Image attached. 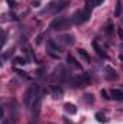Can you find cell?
<instances>
[{"label":"cell","mask_w":123,"mask_h":124,"mask_svg":"<svg viewBox=\"0 0 123 124\" xmlns=\"http://www.w3.org/2000/svg\"><path fill=\"white\" fill-rule=\"evenodd\" d=\"M38 95H39V85H36V84L29 85L28 90L25 91V95H23V104H25V107H29L31 102Z\"/></svg>","instance_id":"1"},{"label":"cell","mask_w":123,"mask_h":124,"mask_svg":"<svg viewBox=\"0 0 123 124\" xmlns=\"http://www.w3.org/2000/svg\"><path fill=\"white\" fill-rule=\"evenodd\" d=\"M91 79H93L91 72H84V74H81V75H78V77H75V78L72 79V85H74L75 88L87 87V85H90Z\"/></svg>","instance_id":"2"},{"label":"cell","mask_w":123,"mask_h":124,"mask_svg":"<svg viewBox=\"0 0 123 124\" xmlns=\"http://www.w3.org/2000/svg\"><path fill=\"white\" fill-rule=\"evenodd\" d=\"M71 23H72V20H68L65 17H57L51 22L49 28L52 31H62V29H68L71 26Z\"/></svg>","instance_id":"3"},{"label":"cell","mask_w":123,"mask_h":124,"mask_svg":"<svg viewBox=\"0 0 123 124\" xmlns=\"http://www.w3.org/2000/svg\"><path fill=\"white\" fill-rule=\"evenodd\" d=\"M90 15L91 13H88V12H86L84 9L81 10H77L74 15H72V23H75V25H83L84 22H87L88 19H90Z\"/></svg>","instance_id":"4"},{"label":"cell","mask_w":123,"mask_h":124,"mask_svg":"<svg viewBox=\"0 0 123 124\" xmlns=\"http://www.w3.org/2000/svg\"><path fill=\"white\" fill-rule=\"evenodd\" d=\"M68 4H70V0H60L58 3H51V7H54L52 9V13L57 15V13L62 12L64 9L68 7Z\"/></svg>","instance_id":"5"},{"label":"cell","mask_w":123,"mask_h":124,"mask_svg":"<svg viewBox=\"0 0 123 124\" xmlns=\"http://www.w3.org/2000/svg\"><path fill=\"white\" fill-rule=\"evenodd\" d=\"M41 107H42V95L39 94V95L33 100V104H32V113H33V116H38V114H39Z\"/></svg>","instance_id":"6"},{"label":"cell","mask_w":123,"mask_h":124,"mask_svg":"<svg viewBox=\"0 0 123 124\" xmlns=\"http://www.w3.org/2000/svg\"><path fill=\"white\" fill-rule=\"evenodd\" d=\"M91 46H93V49H94V52H96L100 58H103V59H106V58H107V54H106V52H104V49L98 45V42H97V40H93Z\"/></svg>","instance_id":"7"},{"label":"cell","mask_w":123,"mask_h":124,"mask_svg":"<svg viewBox=\"0 0 123 124\" xmlns=\"http://www.w3.org/2000/svg\"><path fill=\"white\" fill-rule=\"evenodd\" d=\"M110 98L114 100V101H123V91L122 90H116V88H113V90L110 91Z\"/></svg>","instance_id":"8"},{"label":"cell","mask_w":123,"mask_h":124,"mask_svg":"<svg viewBox=\"0 0 123 124\" xmlns=\"http://www.w3.org/2000/svg\"><path fill=\"white\" fill-rule=\"evenodd\" d=\"M67 62H68L70 66H72V68H75V69H81V63L77 61L72 55H68V56H67Z\"/></svg>","instance_id":"9"},{"label":"cell","mask_w":123,"mask_h":124,"mask_svg":"<svg viewBox=\"0 0 123 124\" xmlns=\"http://www.w3.org/2000/svg\"><path fill=\"white\" fill-rule=\"evenodd\" d=\"M104 72H106V77H107L109 79H112V81L117 78V74H116V71H114L112 66H106V68H104Z\"/></svg>","instance_id":"10"},{"label":"cell","mask_w":123,"mask_h":124,"mask_svg":"<svg viewBox=\"0 0 123 124\" xmlns=\"http://www.w3.org/2000/svg\"><path fill=\"white\" fill-rule=\"evenodd\" d=\"M64 110H65L68 114H71V116L77 113V107H75L74 104H71V102H65V104H64Z\"/></svg>","instance_id":"11"},{"label":"cell","mask_w":123,"mask_h":124,"mask_svg":"<svg viewBox=\"0 0 123 124\" xmlns=\"http://www.w3.org/2000/svg\"><path fill=\"white\" fill-rule=\"evenodd\" d=\"M61 40L65 43V45H74V42H75V39H74L72 35H62Z\"/></svg>","instance_id":"12"},{"label":"cell","mask_w":123,"mask_h":124,"mask_svg":"<svg viewBox=\"0 0 123 124\" xmlns=\"http://www.w3.org/2000/svg\"><path fill=\"white\" fill-rule=\"evenodd\" d=\"M77 54H78V56H80V58H81L84 62L90 63V61H91V59H90V55H88L84 49H78V51H77Z\"/></svg>","instance_id":"13"},{"label":"cell","mask_w":123,"mask_h":124,"mask_svg":"<svg viewBox=\"0 0 123 124\" xmlns=\"http://www.w3.org/2000/svg\"><path fill=\"white\" fill-rule=\"evenodd\" d=\"M51 91H52V95H54V98H61L62 95V88L60 87V85H54L52 88H51Z\"/></svg>","instance_id":"14"},{"label":"cell","mask_w":123,"mask_h":124,"mask_svg":"<svg viewBox=\"0 0 123 124\" xmlns=\"http://www.w3.org/2000/svg\"><path fill=\"white\" fill-rule=\"evenodd\" d=\"M46 46L49 48V51H55V52H60V46L55 43V40H54V39H49V40L46 42Z\"/></svg>","instance_id":"15"},{"label":"cell","mask_w":123,"mask_h":124,"mask_svg":"<svg viewBox=\"0 0 123 124\" xmlns=\"http://www.w3.org/2000/svg\"><path fill=\"white\" fill-rule=\"evenodd\" d=\"M122 15V0H116V6H114V16H120Z\"/></svg>","instance_id":"16"},{"label":"cell","mask_w":123,"mask_h":124,"mask_svg":"<svg viewBox=\"0 0 123 124\" xmlns=\"http://www.w3.org/2000/svg\"><path fill=\"white\" fill-rule=\"evenodd\" d=\"M104 32H106L107 35H113V32H114V25H113L112 22H107V25L104 26Z\"/></svg>","instance_id":"17"},{"label":"cell","mask_w":123,"mask_h":124,"mask_svg":"<svg viewBox=\"0 0 123 124\" xmlns=\"http://www.w3.org/2000/svg\"><path fill=\"white\" fill-rule=\"evenodd\" d=\"M83 98H84V101H86L88 105H93V104H94V95H93V94H88V93L84 94Z\"/></svg>","instance_id":"18"},{"label":"cell","mask_w":123,"mask_h":124,"mask_svg":"<svg viewBox=\"0 0 123 124\" xmlns=\"http://www.w3.org/2000/svg\"><path fill=\"white\" fill-rule=\"evenodd\" d=\"M12 62H13L15 65H25V63H28L26 59H25V58H22V56H15V58L12 59Z\"/></svg>","instance_id":"19"},{"label":"cell","mask_w":123,"mask_h":124,"mask_svg":"<svg viewBox=\"0 0 123 124\" xmlns=\"http://www.w3.org/2000/svg\"><path fill=\"white\" fill-rule=\"evenodd\" d=\"M96 120H97L98 123H106V121H107V120H106V116H104L103 113H100V111L96 113Z\"/></svg>","instance_id":"20"},{"label":"cell","mask_w":123,"mask_h":124,"mask_svg":"<svg viewBox=\"0 0 123 124\" xmlns=\"http://www.w3.org/2000/svg\"><path fill=\"white\" fill-rule=\"evenodd\" d=\"M93 6H94V4H93V0H86V7H84V10L88 12V13H91V7Z\"/></svg>","instance_id":"21"},{"label":"cell","mask_w":123,"mask_h":124,"mask_svg":"<svg viewBox=\"0 0 123 124\" xmlns=\"http://www.w3.org/2000/svg\"><path fill=\"white\" fill-rule=\"evenodd\" d=\"M100 94H101V98H103V100H106V101H107V100H110V95H109V93H107L106 90H101Z\"/></svg>","instance_id":"22"},{"label":"cell","mask_w":123,"mask_h":124,"mask_svg":"<svg viewBox=\"0 0 123 124\" xmlns=\"http://www.w3.org/2000/svg\"><path fill=\"white\" fill-rule=\"evenodd\" d=\"M15 71H16V72H18V74H19L20 77H23V78H26V79H29V77L26 75V72H23V71H19V69H15Z\"/></svg>","instance_id":"23"},{"label":"cell","mask_w":123,"mask_h":124,"mask_svg":"<svg viewBox=\"0 0 123 124\" xmlns=\"http://www.w3.org/2000/svg\"><path fill=\"white\" fill-rule=\"evenodd\" d=\"M7 3H9L10 7H15V6H16V1H15V0H7Z\"/></svg>","instance_id":"24"},{"label":"cell","mask_w":123,"mask_h":124,"mask_svg":"<svg viewBox=\"0 0 123 124\" xmlns=\"http://www.w3.org/2000/svg\"><path fill=\"white\" fill-rule=\"evenodd\" d=\"M117 33H119V38L123 39V29H122V28H119V29H117Z\"/></svg>","instance_id":"25"},{"label":"cell","mask_w":123,"mask_h":124,"mask_svg":"<svg viewBox=\"0 0 123 124\" xmlns=\"http://www.w3.org/2000/svg\"><path fill=\"white\" fill-rule=\"evenodd\" d=\"M4 43H6V32H3V39H1V45L4 46Z\"/></svg>","instance_id":"26"},{"label":"cell","mask_w":123,"mask_h":124,"mask_svg":"<svg viewBox=\"0 0 123 124\" xmlns=\"http://www.w3.org/2000/svg\"><path fill=\"white\" fill-rule=\"evenodd\" d=\"M103 3V0H94V6H100Z\"/></svg>","instance_id":"27"},{"label":"cell","mask_w":123,"mask_h":124,"mask_svg":"<svg viewBox=\"0 0 123 124\" xmlns=\"http://www.w3.org/2000/svg\"><path fill=\"white\" fill-rule=\"evenodd\" d=\"M32 6H33V7H38V6H39V0H36V1H32Z\"/></svg>","instance_id":"28"},{"label":"cell","mask_w":123,"mask_h":124,"mask_svg":"<svg viewBox=\"0 0 123 124\" xmlns=\"http://www.w3.org/2000/svg\"><path fill=\"white\" fill-rule=\"evenodd\" d=\"M120 61H123V55H120Z\"/></svg>","instance_id":"29"}]
</instances>
